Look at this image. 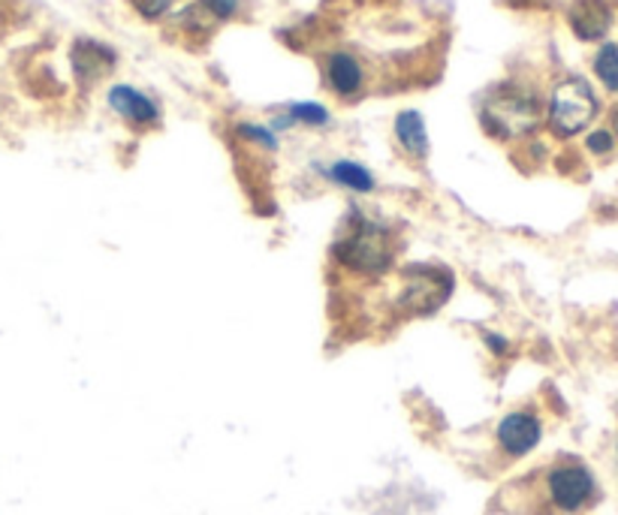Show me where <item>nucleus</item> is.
Segmentation results:
<instances>
[{
	"label": "nucleus",
	"mask_w": 618,
	"mask_h": 515,
	"mask_svg": "<svg viewBox=\"0 0 618 515\" xmlns=\"http://www.w3.org/2000/svg\"><path fill=\"white\" fill-rule=\"evenodd\" d=\"M595 476L586 464H558L546 476V495L555 509L561 513H579L595 501Z\"/></svg>",
	"instance_id": "obj_3"
},
{
	"label": "nucleus",
	"mask_w": 618,
	"mask_h": 515,
	"mask_svg": "<svg viewBox=\"0 0 618 515\" xmlns=\"http://www.w3.org/2000/svg\"><path fill=\"white\" fill-rule=\"evenodd\" d=\"M293 118L302 121V124H311V127H323L330 121V112L317 103H298L293 105Z\"/></svg>",
	"instance_id": "obj_14"
},
{
	"label": "nucleus",
	"mask_w": 618,
	"mask_h": 515,
	"mask_svg": "<svg viewBox=\"0 0 618 515\" xmlns=\"http://www.w3.org/2000/svg\"><path fill=\"white\" fill-rule=\"evenodd\" d=\"M586 145L591 154H609L612 151V145H616V139H612V133L609 130H595L591 137L586 139Z\"/></svg>",
	"instance_id": "obj_17"
},
{
	"label": "nucleus",
	"mask_w": 618,
	"mask_h": 515,
	"mask_svg": "<svg viewBox=\"0 0 618 515\" xmlns=\"http://www.w3.org/2000/svg\"><path fill=\"white\" fill-rule=\"evenodd\" d=\"M498 446H502L504 453L510 455V458H523L528 455L540 443L544 437V425L540 420L528 411H516V413H507L502 422H498Z\"/></svg>",
	"instance_id": "obj_6"
},
{
	"label": "nucleus",
	"mask_w": 618,
	"mask_h": 515,
	"mask_svg": "<svg viewBox=\"0 0 618 515\" xmlns=\"http://www.w3.org/2000/svg\"><path fill=\"white\" fill-rule=\"evenodd\" d=\"M395 137L402 142L407 154L416 160H423L428 154V137H426V121L419 112H402L395 121Z\"/></svg>",
	"instance_id": "obj_11"
},
{
	"label": "nucleus",
	"mask_w": 618,
	"mask_h": 515,
	"mask_svg": "<svg viewBox=\"0 0 618 515\" xmlns=\"http://www.w3.org/2000/svg\"><path fill=\"white\" fill-rule=\"evenodd\" d=\"M109 105H112L124 121H130V124L136 127H151L161 121L158 103H154L151 97L142 94V91H136V88H130V84H115V88L109 91Z\"/></svg>",
	"instance_id": "obj_7"
},
{
	"label": "nucleus",
	"mask_w": 618,
	"mask_h": 515,
	"mask_svg": "<svg viewBox=\"0 0 618 515\" xmlns=\"http://www.w3.org/2000/svg\"><path fill=\"white\" fill-rule=\"evenodd\" d=\"M449 290H453V277L440 269H411L407 272V293L402 295V305L416 311V314H428L447 302Z\"/></svg>",
	"instance_id": "obj_5"
},
{
	"label": "nucleus",
	"mask_w": 618,
	"mask_h": 515,
	"mask_svg": "<svg viewBox=\"0 0 618 515\" xmlns=\"http://www.w3.org/2000/svg\"><path fill=\"white\" fill-rule=\"evenodd\" d=\"M612 130L618 133V109H616V115H612Z\"/></svg>",
	"instance_id": "obj_19"
},
{
	"label": "nucleus",
	"mask_w": 618,
	"mask_h": 515,
	"mask_svg": "<svg viewBox=\"0 0 618 515\" xmlns=\"http://www.w3.org/2000/svg\"><path fill=\"white\" fill-rule=\"evenodd\" d=\"M203 10L214 19H233L242 10V0H203Z\"/></svg>",
	"instance_id": "obj_16"
},
{
	"label": "nucleus",
	"mask_w": 618,
	"mask_h": 515,
	"mask_svg": "<svg viewBox=\"0 0 618 515\" xmlns=\"http://www.w3.org/2000/svg\"><path fill=\"white\" fill-rule=\"evenodd\" d=\"M612 24V10L607 0H574L570 7V28L579 40H600Z\"/></svg>",
	"instance_id": "obj_8"
},
{
	"label": "nucleus",
	"mask_w": 618,
	"mask_h": 515,
	"mask_svg": "<svg viewBox=\"0 0 618 515\" xmlns=\"http://www.w3.org/2000/svg\"><path fill=\"white\" fill-rule=\"evenodd\" d=\"M393 239L381 223L353 221L351 232L335 244L338 263L359 274H384L393 263Z\"/></svg>",
	"instance_id": "obj_1"
},
{
	"label": "nucleus",
	"mask_w": 618,
	"mask_h": 515,
	"mask_svg": "<svg viewBox=\"0 0 618 515\" xmlns=\"http://www.w3.org/2000/svg\"><path fill=\"white\" fill-rule=\"evenodd\" d=\"M486 127H492V133L498 137H519L528 133L540 121V103L531 94H502L498 100H492L483 112Z\"/></svg>",
	"instance_id": "obj_4"
},
{
	"label": "nucleus",
	"mask_w": 618,
	"mask_h": 515,
	"mask_svg": "<svg viewBox=\"0 0 618 515\" xmlns=\"http://www.w3.org/2000/svg\"><path fill=\"white\" fill-rule=\"evenodd\" d=\"M130 3H133L139 16H145V19H161V16H166L179 0H130Z\"/></svg>",
	"instance_id": "obj_15"
},
{
	"label": "nucleus",
	"mask_w": 618,
	"mask_h": 515,
	"mask_svg": "<svg viewBox=\"0 0 618 515\" xmlns=\"http://www.w3.org/2000/svg\"><path fill=\"white\" fill-rule=\"evenodd\" d=\"M112 67H115V52H109L107 46L91 40H79L73 46V70L82 82L94 84L97 79L109 75Z\"/></svg>",
	"instance_id": "obj_9"
},
{
	"label": "nucleus",
	"mask_w": 618,
	"mask_h": 515,
	"mask_svg": "<svg viewBox=\"0 0 618 515\" xmlns=\"http://www.w3.org/2000/svg\"><path fill=\"white\" fill-rule=\"evenodd\" d=\"M597 115V97L586 79H565L549 100V124L558 137L582 133Z\"/></svg>",
	"instance_id": "obj_2"
},
{
	"label": "nucleus",
	"mask_w": 618,
	"mask_h": 515,
	"mask_svg": "<svg viewBox=\"0 0 618 515\" xmlns=\"http://www.w3.org/2000/svg\"><path fill=\"white\" fill-rule=\"evenodd\" d=\"M330 179L335 181V184H342V188L353 190V193H372L374 190L372 172H368L365 166H359V163H353V160H338V163H332Z\"/></svg>",
	"instance_id": "obj_12"
},
{
	"label": "nucleus",
	"mask_w": 618,
	"mask_h": 515,
	"mask_svg": "<svg viewBox=\"0 0 618 515\" xmlns=\"http://www.w3.org/2000/svg\"><path fill=\"white\" fill-rule=\"evenodd\" d=\"M595 73L600 82L607 84V91H618V46L607 42L595 58Z\"/></svg>",
	"instance_id": "obj_13"
},
{
	"label": "nucleus",
	"mask_w": 618,
	"mask_h": 515,
	"mask_svg": "<svg viewBox=\"0 0 618 515\" xmlns=\"http://www.w3.org/2000/svg\"><path fill=\"white\" fill-rule=\"evenodd\" d=\"M326 79L338 97H353L363 91V67L347 52H335L326 58Z\"/></svg>",
	"instance_id": "obj_10"
},
{
	"label": "nucleus",
	"mask_w": 618,
	"mask_h": 515,
	"mask_svg": "<svg viewBox=\"0 0 618 515\" xmlns=\"http://www.w3.org/2000/svg\"><path fill=\"white\" fill-rule=\"evenodd\" d=\"M242 133L251 139H256V142H263V145L275 148V137L269 133V130H263V127H254V124H242Z\"/></svg>",
	"instance_id": "obj_18"
}]
</instances>
